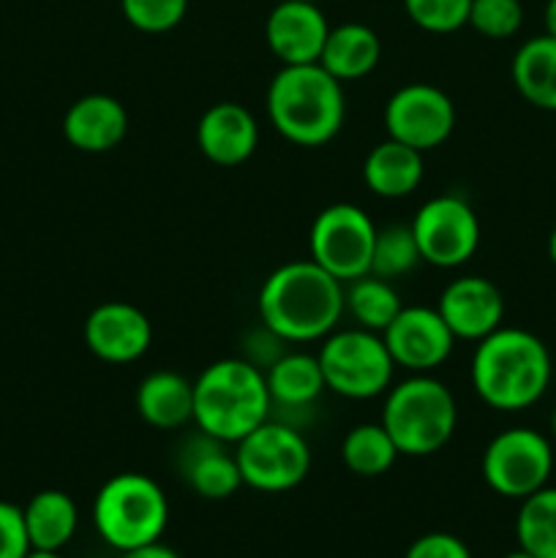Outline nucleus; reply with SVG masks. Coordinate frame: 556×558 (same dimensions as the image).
<instances>
[{
    "instance_id": "1",
    "label": "nucleus",
    "mask_w": 556,
    "mask_h": 558,
    "mask_svg": "<svg viewBox=\"0 0 556 558\" xmlns=\"http://www.w3.org/2000/svg\"><path fill=\"white\" fill-rule=\"evenodd\" d=\"M256 314L287 343L322 341L343 316V283L311 259L287 262L262 281Z\"/></svg>"
},
{
    "instance_id": "2",
    "label": "nucleus",
    "mask_w": 556,
    "mask_h": 558,
    "mask_svg": "<svg viewBox=\"0 0 556 558\" xmlns=\"http://www.w3.org/2000/svg\"><path fill=\"white\" fill-rule=\"evenodd\" d=\"M472 387L485 407L496 412H523L548 392L554 363L534 332L499 327L472 354Z\"/></svg>"
},
{
    "instance_id": "3",
    "label": "nucleus",
    "mask_w": 556,
    "mask_h": 558,
    "mask_svg": "<svg viewBox=\"0 0 556 558\" xmlns=\"http://www.w3.org/2000/svg\"><path fill=\"white\" fill-rule=\"evenodd\" d=\"M267 120L298 147H325L347 120V96L319 63L281 65L267 85Z\"/></svg>"
},
{
    "instance_id": "4",
    "label": "nucleus",
    "mask_w": 556,
    "mask_h": 558,
    "mask_svg": "<svg viewBox=\"0 0 556 558\" xmlns=\"http://www.w3.org/2000/svg\"><path fill=\"white\" fill-rule=\"evenodd\" d=\"M270 412L265 371L249 360H216L194 379V425L213 439L238 445L270 420Z\"/></svg>"
},
{
    "instance_id": "5",
    "label": "nucleus",
    "mask_w": 556,
    "mask_h": 558,
    "mask_svg": "<svg viewBox=\"0 0 556 558\" xmlns=\"http://www.w3.org/2000/svg\"><path fill=\"white\" fill-rule=\"evenodd\" d=\"M379 423L385 425L401 456H436L456 434V396L445 381L431 374H412L385 392Z\"/></svg>"
},
{
    "instance_id": "6",
    "label": "nucleus",
    "mask_w": 556,
    "mask_h": 558,
    "mask_svg": "<svg viewBox=\"0 0 556 558\" xmlns=\"http://www.w3.org/2000/svg\"><path fill=\"white\" fill-rule=\"evenodd\" d=\"M93 526L109 548L123 554L158 543L169 526V499L147 474H114L98 488Z\"/></svg>"
},
{
    "instance_id": "7",
    "label": "nucleus",
    "mask_w": 556,
    "mask_h": 558,
    "mask_svg": "<svg viewBox=\"0 0 556 558\" xmlns=\"http://www.w3.org/2000/svg\"><path fill=\"white\" fill-rule=\"evenodd\" d=\"M316 360L322 365L327 390L349 401H371L385 396L396 374V363L379 332L363 327H347V330L336 327L330 336L322 338Z\"/></svg>"
},
{
    "instance_id": "8",
    "label": "nucleus",
    "mask_w": 556,
    "mask_h": 558,
    "mask_svg": "<svg viewBox=\"0 0 556 558\" xmlns=\"http://www.w3.org/2000/svg\"><path fill=\"white\" fill-rule=\"evenodd\" d=\"M243 485L259 494H287L311 472V447L300 428L283 420H265L234 445Z\"/></svg>"
},
{
    "instance_id": "9",
    "label": "nucleus",
    "mask_w": 556,
    "mask_h": 558,
    "mask_svg": "<svg viewBox=\"0 0 556 558\" xmlns=\"http://www.w3.org/2000/svg\"><path fill=\"white\" fill-rule=\"evenodd\" d=\"M376 227L368 213L349 202H336L316 213L309 232V259L341 283L371 272Z\"/></svg>"
},
{
    "instance_id": "10",
    "label": "nucleus",
    "mask_w": 556,
    "mask_h": 558,
    "mask_svg": "<svg viewBox=\"0 0 556 558\" xmlns=\"http://www.w3.org/2000/svg\"><path fill=\"white\" fill-rule=\"evenodd\" d=\"M480 472L496 496L521 501L548 485L554 447L534 428H507L485 445Z\"/></svg>"
},
{
    "instance_id": "11",
    "label": "nucleus",
    "mask_w": 556,
    "mask_h": 558,
    "mask_svg": "<svg viewBox=\"0 0 556 558\" xmlns=\"http://www.w3.org/2000/svg\"><path fill=\"white\" fill-rule=\"evenodd\" d=\"M412 234L423 262L452 270L478 254L480 218L474 207L458 194L431 196L412 218Z\"/></svg>"
},
{
    "instance_id": "12",
    "label": "nucleus",
    "mask_w": 556,
    "mask_h": 558,
    "mask_svg": "<svg viewBox=\"0 0 556 558\" xmlns=\"http://www.w3.org/2000/svg\"><path fill=\"white\" fill-rule=\"evenodd\" d=\"M385 131L420 153L436 150L456 131V104L431 82H409L387 98Z\"/></svg>"
},
{
    "instance_id": "13",
    "label": "nucleus",
    "mask_w": 556,
    "mask_h": 558,
    "mask_svg": "<svg viewBox=\"0 0 556 558\" xmlns=\"http://www.w3.org/2000/svg\"><path fill=\"white\" fill-rule=\"evenodd\" d=\"M387 352H390L396 368L409 374H431L442 368L456 347V336L439 311L428 305H403L396 319L382 332Z\"/></svg>"
},
{
    "instance_id": "14",
    "label": "nucleus",
    "mask_w": 556,
    "mask_h": 558,
    "mask_svg": "<svg viewBox=\"0 0 556 558\" xmlns=\"http://www.w3.org/2000/svg\"><path fill=\"white\" fill-rule=\"evenodd\" d=\"M93 357L109 365H129L145 357L153 343V325L147 314L125 300H107L87 314L82 327Z\"/></svg>"
},
{
    "instance_id": "15",
    "label": "nucleus",
    "mask_w": 556,
    "mask_h": 558,
    "mask_svg": "<svg viewBox=\"0 0 556 558\" xmlns=\"http://www.w3.org/2000/svg\"><path fill=\"white\" fill-rule=\"evenodd\" d=\"M330 22L319 3L311 0H278L265 20L267 49L281 65L319 63Z\"/></svg>"
},
{
    "instance_id": "16",
    "label": "nucleus",
    "mask_w": 556,
    "mask_h": 558,
    "mask_svg": "<svg viewBox=\"0 0 556 558\" xmlns=\"http://www.w3.org/2000/svg\"><path fill=\"white\" fill-rule=\"evenodd\" d=\"M436 311L450 327L456 341H483L499 330L505 319V298L499 287L483 276H463L447 283L439 294Z\"/></svg>"
},
{
    "instance_id": "17",
    "label": "nucleus",
    "mask_w": 556,
    "mask_h": 558,
    "mask_svg": "<svg viewBox=\"0 0 556 558\" xmlns=\"http://www.w3.org/2000/svg\"><path fill=\"white\" fill-rule=\"evenodd\" d=\"M196 147L216 167H240L259 147V125L243 104L218 101L196 123Z\"/></svg>"
},
{
    "instance_id": "18",
    "label": "nucleus",
    "mask_w": 556,
    "mask_h": 558,
    "mask_svg": "<svg viewBox=\"0 0 556 558\" xmlns=\"http://www.w3.org/2000/svg\"><path fill=\"white\" fill-rule=\"evenodd\" d=\"M178 472L196 496L207 501H223L234 496L243 485L234 452L227 450V441L196 430L185 436L178 447Z\"/></svg>"
},
{
    "instance_id": "19",
    "label": "nucleus",
    "mask_w": 556,
    "mask_h": 558,
    "mask_svg": "<svg viewBox=\"0 0 556 558\" xmlns=\"http://www.w3.org/2000/svg\"><path fill=\"white\" fill-rule=\"evenodd\" d=\"M129 134V112L123 104L107 93L82 96L65 109L63 136L80 153H109Z\"/></svg>"
},
{
    "instance_id": "20",
    "label": "nucleus",
    "mask_w": 556,
    "mask_h": 558,
    "mask_svg": "<svg viewBox=\"0 0 556 558\" xmlns=\"http://www.w3.org/2000/svg\"><path fill=\"white\" fill-rule=\"evenodd\" d=\"M136 414L156 430L194 423V381L174 371H153L136 387Z\"/></svg>"
},
{
    "instance_id": "21",
    "label": "nucleus",
    "mask_w": 556,
    "mask_h": 558,
    "mask_svg": "<svg viewBox=\"0 0 556 558\" xmlns=\"http://www.w3.org/2000/svg\"><path fill=\"white\" fill-rule=\"evenodd\" d=\"M425 153L387 136L374 145L363 161V183L379 199H403L423 183Z\"/></svg>"
},
{
    "instance_id": "22",
    "label": "nucleus",
    "mask_w": 556,
    "mask_h": 558,
    "mask_svg": "<svg viewBox=\"0 0 556 558\" xmlns=\"http://www.w3.org/2000/svg\"><path fill=\"white\" fill-rule=\"evenodd\" d=\"M379 58L382 41L374 27L363 25V22H343L327 33L319 65L341 85H347V82L368 76L379 65Z\"/></svg>"
},
{
    "instance_id": "23",
    "label": "nucleus",
    "mask_w": 556,
    "mask_h": 558,
    "mask_svg": "<svg viewBox=\"0 0 556 558\" xmlns=\"http://www.w3.org/2000/svg\"><path fill=\"white\" fill-rule=\"evenodd\" d=\"M265 381L270 403L281 412H309L327 390L319 360L305 352H283L265 371Z\"/></svg>"
},
{
    "instance_id": "24",
    "label": "nucleus",
    "mask_w": 556,
    "mask_h": 558,
    "mask_svg": "<svg viewBox=\"0 0 556 558\" xmlns=\"http://www.w3.org/2000/svg\"><path fill=\"white\" fill-rule=\"evenodd\" d=\"M22 515H25L27 539H31L33 550H52V554H60L74 539L76 526H80L76 501L69 494L55 488L38 490L22 507Z\"/></svg>"
},
{
    "instance_id": "25",
    "label": "nucleus",
    "mask_w": 556,
    "mask_h": 558,
    "mask_svg": "<svg viewBox=\"0 0 556 558\" xmlns=\"http://www.w3.org/2000/svg\"><path fill=\"white\" fill-rule=\"evenodd\" d=\"M510 76L523 101L556 112V38L545 33L523 41L512 54Z\"/></svg>"
},
{
    "instance_id": "26",
    "label": "nucleus",
    "mask_w": 556,
    "mask_h": 558,
    "mask_svg": "<svg viewBox=\"0 0 556 558\" xmlns=\"http://www.w3.org/2000/svg\"><path fill=\"white\" fill-rule=\"evenodd\" d=\"M401 308V298H398L392 281L371 276V272L363 278H354L343 289V314L352 316L354 327H363V330L382 336Z\"/></svg>"
},
{
    "instance_id": "27",
    "label": "nucleus",
    "mask_w": 556,
    "mask_h": 558,
    "mask_svg": "<svg viewBox=\"0 0 556 558\" xmlns=\"http://www.w3.org/2000/svg\"><path fill=\"white\" fill-rule=\"evenodd\" d=\"M398 447L382 423H360L341 441V461L358 477H379L398 461Z\"/></svg>"
},
{
    "instance_id": "28",
    "label": "nucleus",
    "mask_w": 556,
    "mask_h": 558,
    "mask_svg": "<svg viewBox=\"0 0 556 558\" xmlns=\"http://www.w3.org/2000/svg\"><path fill=\"white\" fill-rule=\"evenodd\" d=\"M518 548L534 558H556V488H540L521 499L516 518Z\"/></svg>"
},
{
    "instance_id": "29",
    "label": "nucleus",
    "mask_w": 556,
    "mask_h": 558,
    "mask_svg": "<svg viewBox=\"0 0 556 558\" xmlns=\"http://www.w3.org/2000/svg\"><path fill=\"white\" fill-rule=\"evenodd\" d=\"M423 262L409 223H387L376 229L374 256H371V276H379L385 281L409 276L414 267Z\"/></svg>"
},
{
    "instance_id": "30",
    "label": "nucleus",
    "mask_w": 556,
    "mask_h": 558,
    "mask_svg": "<svg viewBox=\"0 0 556 558\" xmlns=\"http://www.w3.org/2000/svg\"><path fill=\"white\" fill-rule=\"evenodd\" d=\"M472 0H403V11L409 20L425 33L447 36L469 25Z\"/></svg>"
},
{
    "instance_id": "31",
    "label": "nucleus",
    "mask_w": 556,
    "mask_h": 558,
    "mask_svg": "<svg viewBox=\"0 0 556 558\" xmlns=\"http://www.w3.org/2000/svg\"><path fill=\"white\" fill-rule=\"evenodd\" d=\"M523 25L521 0H472L469 9V27L483 38L505 41L512 38Z\"/></svg>"
},
{
    "instance_id": "32",
    "label": "nucleus",
    "mask_w": 556,
    "mask_h": 558,
    "mask_svg": "<svg viewBox=\"0 0 556 558\" xmlns=\"http://www.w3.org/2000/svg\"><path fill=\"white\" fill-rule=\"evenodd\" d=\"M120 11L134 31L158 36L183 22L189 0H120Z\"/></svg>"
},
{
    "instance_id": "33",
    "label": "nucleus",
    "mask_w": 556,
    "mask_h": 558,
    "mask_svg": "<svg viewBox=\"0 0 556 558\" xmlns=\"http://www.w3.org/2000/svg\"><path fill=\"white\" fill-rule=\"evenodd\" d=\"M31 550L22 507L0 501V558H25Z\"/></svg>"
},
{
    "instance_id": "34",
    "label": "nucleus",
    "mask_w": 556,
    "mask_h": 558,
    "mask_svg": "<svg viewBox=\"0 0 556 558\" xmlns=\"http://www.w3.org/2000/svg\"><path fill=\"white\" fill-rule=\"evenodd\" d=\"M403 558H472V550L456 534L431 532L414 539Z\"/></svg>"
},
{
    "instance_id": "35",
    "label": "nucleus",
    "mask_w": 556,
    "mask_h": 558,
    "mask_svg": "<svg viewBox=\"0 0 556 558\" xmlns=\"http://www.w3.org/2000/svg\"><path fill=\"white\" fill-rule=\"evenodd\" d=\"M283 338H278L276 332L267 330L265 325L259 322V330H251L245 336V357L251 365H256L259 371H267L278 357H281L287 349H283Z\"/></svg>"
},
{
    "instance_id": "36",
    "label": "nucleus",
    "mask_w": 556,
    "mask_h": 558,
    "mask_svg": "<svg viewBox=\"0 0 556 558\" xmlns=\"http://www.w3.org/2000/svg\"><path fill=\"white\" fill-rule=\"evenodd\" d=\"M123 558H180V556H178V550H172L169 545H161V539H158V543L142 545V548H134V550H125Z\"/></svg>"
},
{
    "instance_id": "37",
    "label": "nucleus",
    "mask_w": 556,
    "mask_h": 558,
    "mask_svg": "<svg viewBox=\"0 0 556 558\" xmlns=\"http://www.w3.org/2000/svg\"><path fill=\"white\" fill-rule=\"evenodd\" d=\"M543 22H545V33L556 38V0H548V3H545Z\"/></svg>"
},
{
    "instance_id": "38",
    "label": "nucleus",
    "mask_w": 556,
    "mask_h": 558,
    "mask_svg": "<svg viewBox=\"0 0 556 558\" xmlns=\"http://www.w3.org/2000/svg\"><path fill=\"white\" fill-rule=\"evenodd\" d=\"M548 259H551V265L556 267V227L551 229V234H548Z\"/></svg>"
},
{
    "instance_id": "39",
    "label": "nucleus",
    "mask_w": 556,
    "mask_h": 558,
    "mask_svg": "<svg viewBox=\"0 0 556 558\" xmlns=\"http://www.w3.org/2000/svg\"><path fill=\"white\" fill-rule=\"evenodd\" d=\"M25 558H63V556L52 554V550H31Z\"/></svg>"
},
{
    "instance_id": "40",
    "label": "nucleus",
    "mask_w": 556,
    "mask_h": 558,
    "mask_svg": "<svg viewBox=\"0 0 556 558\" xmlns=\"http://www.w3.org/2000/svg\"><path fill=\"white\" fill-rule=\"evenodd\" d=\"M501 558H534V556L527 554V550H523V548H518V550H510V554H505Z\"/></svg>"
},
{
    "instance_id": "41",
    "label": "nucleus",
    "mask_w": 556,
    "mask_h": 558,
    "mask_svg": "<svg viewBox=\"0 0 556 558\" xmlns=\"http://www.w3.org/2000/svg\"><path fill=\"white\" fill-rule=\"evenodd\" d=\"M551 436H554L556 441V407H554V414H551Z\"/></svg>"
},
{
    "instance_id": "42",
    "label": "nucleus",
    "mask_w": 556,
    "mask_h": 558,
    "mask_svg": "<svg viewBox=\"0 0 556 558\" xmlns=\"http://www.w3.org/2000/svg\"><path fill=\"white\" fill-rule=\"evenodd\" d=\"M311 3H319V0H311Z\"/></svg>"
}]
</instances>
